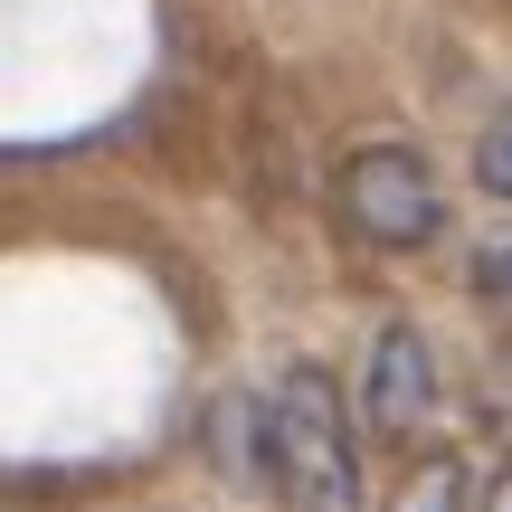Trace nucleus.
I'll return each mask as SVG.
<instances>
[{
	"instance_id": "obj_1",
	"label": "nucleus",
	"mask_w": 512,
	"mask_h": 512,
	"mask_svg": "<svg viewBox=\"0 0 512 512\" xmlns=\"http://www.w3.org/2000/svg\"><path fill=\"white\" fill-rule=\"evenodd\" d=\"M266 475L294 512H361V456H351V418L313 361H294L266 399Z\"/></svg>"
},
{
	"instance_id": "obj_2",
	"label": "nucleus",
	"mask_w": 512,
	"mask_h": 512,
	"mask_svg": "<svg viewBox=\"0 0 512 512\" xmlns=\"http://www.w3.org/2000/svg\"><path fill=\"white\" fill-rule=\"evenodd\" d=\"M342 219L361 228L370 247H427V238H437V219H446L437 171H427L408 143L351 152V162H342Z\"/></svg>"
},
{
	"instance_id": "obj_3",
	"label": "nucleus",
	"mask_w": 512,
	"mask_h": 512,
	"mask_svg": "<svg viewBox=\"0 0 512 512\" xmlns=\"http://www.w3.org/2000/svg\"><path fill=\"white\" fill-rule=\"evenodd\" d=\"M427 408H437V361H427V342H418L408 323H389L380 351H370V427L408 437Z\"/></svg>"
},
{
	"instance_id": "obj_4",
	"label": "nucleus",
	"mask_w": 512,
	"mask_h": 512,
	"mask_svg": "<svg viewBox=\"0 0 512 512\" xmlns=\"http://www.w3.org/2000/svg\"><path fill=\"white\" fill-rule=\"evenodd\" d=\"M389 512H465V465H456V456L418 465V475L399 484V503H389Z\"/></svg>"
},
{
	"instance_id": "obj_5",
	"label": "nucleus",
	"mask_w": 512,
	"mask_h": 512,
	"mask_svg": "<svg viewBox=\"0 0 512 512\" xmlns=\"http://www.w3.org/2000/svg\"><path fill=\"white\" fill-rule=\"evenodd\" d=\"M475 181L494 190V200H512V105L484 124V143H475Z\"/></svg>"
},
{
	"instance_id": "obj_6",
	"label": "nucleus",
	"mask_w": 512,
	"mask_h": 512,
	"mask_svg": "<svg viewBox=\"0 0 512 512\" xmlns=\"http://www.w3.org/2000/svg\"><path fill=\"white\" fill-rule=\"evenodd\" d=\"M475 285H484V294H503V304H512V238H494V247L475 256Z\"/></svg>"
},
{
	"instance_id": "obj_7",
	"label": "nucleus",
	"mask_w": 512,
	"mask_h": 512,
	"mask_svg": "<svg viewBox=\"0 0 512 512\" xmlns=\"http://www.w3.org/2000/svg\"><path fill=\"white\" fill-rule=\"evenodd\" d=\"M484 512H512V465L494 475V494H484Z\"/></svg>"
}]
</instances>
